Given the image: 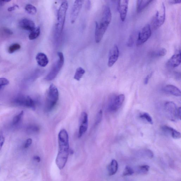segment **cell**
I'll return each mask as SVG.
<instances>
[{
  "label": "cell",
  "instance_id": "32",
  "mask_svg": "<svg viewBox=\"0 0 181 181\" xmlns=\"http://www.w3.org/2000/svg\"><path fill=\"white\" fill-rule=\"evenodd\" d=\"M103 117V111L102 110H100L99 112L98 113L97 115L96 122L95 124L96 125H97L101 122L102 119Z\"/></svg>",
  "mask_w": 181,
  "mask_h": 181
},
{
  "label": "cell",
  "instance_id": "6",
  "mask_svg": "<svg viewBox=\"0 0 181 181\" xmlns=\"http://www.w3.org/2000/svg\"><path fill=\"white\" fill-rule=\"evenodd\" d=\"M125 99L124 94L113 96L110 98L108 102L107 110L110 112H114L118 110L122 106Z\"/></svg>",
  "mask_w": 181,
  "mask_h": 181
},
{
  "label": "cell",
  "instance_id": "35",
  "mask_svg": "<svg viewBox=\"0 0 181 181\" xmlns=\"http://www.w3.org/2000/svg\"><path fill=\"white\" fill-rule=\"evenodd\" d=\"M32 140L31 138H29L26 140L25 145H24V148H29L32 144Z\"/></svg>",
  "mask_w": 181,
  "mask_h": 181
},
{
  "label": "cell",
  "instance_id": "14",
  "mask_svg": "<svg viewBox=\"0 0 181 181\" xmlns=\"http://www.w3.org/2000/svg\"><path fill=\"white\" fill-rule=\"evenodd\" d=\"M180 63V51L178 50L168 61L167 65L169 67L174 68L178 67Z\"/></svg>",
  "mask_w": 181,
  "mask_h": 181
},
{
  "label": "cell",
  "instance_id": "21",
  "mask_svg": "<svg viewBox=\"0 0 181 181\" xmlns=\"http://www.w3.org/2000/svg\"><path fill=\"white\" fill-rule=\"evenodd\" d=\"M25 107L31 108L33 110H35L36 106L34 100L30 96H27L26 97Z\"/></svg>",
  "mask_w": 181,
  "mask_h": 181
},
{
  "label": "cell",
  "instance_id": "24",
  "mask_svg": "<svg viewBox=\"0 0 181 181\" xmlns=\"http://www.w3.org/2000/svg\"><path fill=\"white\" fill-rule=\"evenodd\" d=\"M25 9L28 13L32 15L36 14L37 12L36 8L30 4H27L25 6Z\"/></svg>",
  "mask_w": 181,
  "mask_h": 181
},
{
  "label": "cell",
  "instance_id": "31",
  "mask_svg": "<svg viewBox=\"0 0 181 181\" xmlns=\"http://www.w3.org/2000/svg\"><path fill=\"white\" fill-rule=\"evenodd\" d=\"M9 82L8 80L6 78H0V89L3 87L9 84Z\"/></svg>",
  "mask_w": 181,
  "mask_h": 181
},
{
  "label": "cell",
  "instance_id": "29",
  "mask_svg": "<svg viewBox=\"0 0 181 181\" xmlns=\"http://www.w3.org/2000/svg\"><path fill=\"white\" fill-rule=\"evenodd\" d=\"M149 169V166L146 165H143L139 167L138 172L141 174H145L148 172Z\"/></svg>",
  "mask_w": 181,
  "mask_h": 181
},
{
  "label": "cell",
  "instance_id": "2",
  "mask_svg": "<svg viewBox=\"0 0 181 181\" xmlns=\"http://www.w3.org/2000/svg\"><path fill=\"white\" fill-rule=\"evenodd\" d=\"M112 19V15L109 6L105 5L103 6L101 20L98 24L96 22L95 39L96 42L98 43L101 41L106 33Z\"/></svg>",
  "mask_w": 181,
  "mask_h": 181
},
{
  "label": "cell",
  "instance_id": "15",
  "mask_svg": "<svg viewBox=\"0 0 181 181\" xmlns=\"http://www.w3.org/2000/svg\"><path fill=\"white\" fill-rule=\"evenodd\" d=\"M19 26L23 30L30 32L36 27L33 21L27 19H24L21 20L19 23Z\"/></svg>",
  "mask_w": 181,
  "mask_h": 181
},
{
  "label": "cell",
  "instance_id": "22",
  "mask_svg": "<svg viewBox=\"0 0 181 181\" xmlns=\"http://www.w3.org/2000/svg\"><path fill=\"white\" fill-rule=\"evenodd\" d=\"M40 33V28L39 27H37L32 30L29 35V38L30 40L36 39L39 36Z\"/></svg>",
  "mask_w": 181,
  "mask_h": 181
},
{
  "label": "cell",
  "instance_id": "3",
  "mask_svg": "<svg viewBox=\"0 0 181 181\" xmlns=\"http://www.w3.org/2000/svg\"><path fill=\"white\" fill-rule=\"evenodd\" d=\"M59 99V91L55 86L51 84L47 92L45 104V111L46 112L52 111L57 104Z\"/></svg>",
  "mask_w": 181,
  "mask_h": 181
},
{
  "label": "cell",
  "instance_id": "20",
  "mask_svg": "<svg viewBox=\"0 0 181 181\" xmlns=\"http://www.w3.org/2000/svg\"><path fill=\"white\" fill-rule=\"evenodd\" d=\"M153 1H137V11L138 13L142 12Z\"/></svg>",
  "mask_w": 181,
  "mask_h": 181
},
{
  "label": "cell",
  "instance_id": "11",
  "mask_svg": "<svg viewBox=\"0 0 181 181\" xmlns=\"http://www.w3.org/2000/svg\"><path fill=\"white\" fill-rule=\"evenodd\" d=\"M83 4V1H74L70 15L71 23L73 24L75 22Z\"/></svg>",
  "mask_w": 181,
  "mask_h": 181
},
{
  "label": "cell",
  "instance_id": "40",
  "mask_svg": "<svg viewBox=\"0 0 181 181\" xmlns=\"http://www.w3.org/2000/svg\"><path fill=\"white\" fill-rule=\"evenodd\" d=\"M146 153L147 155L150 158H153V153L151 150H146Z\"/></svg>",
  "mask_w": 181,
  "mask_h": 181
},
{
  "label": "cell",
  "instance_id": "16",
  "mask_svg": "<svg viewBox=\"0 0 181 181\" xmlns=\"http://www.w3.org/2000/svg\"><path fill=\"white\" fill-rule=\"evenodd\" d=\"M37 62L40 67H44L48 65L49 61L47 56L44 53H38L36 56Z\"/></svg>",
  "mask_w": 181,
  "mask_h": 181
},
{
  "label": "cell",
  "instance_id": "23",
  "mask_svg": "<svg viewBox=\"0 0 181 181\" xmlns=\"http://www.w3.org/2000/svg\"><path fill=\"white\" fill-rule=\"evenodd\" d=\"M85 73V70L83 68L80 67L77 68L74 75V78L77 81H80L84 74Z\"/></svg>",
  "mask_w": 181,
  "mask_h": 181
},
{
  "label": "cell",
  "instance_id": "18",
  "mask_svg": "<svg viewBox=\"0 0 181 181\" xmlns=\"http://www.w3.org/2000/svg\"><path fill=\"white\" fill-rule=\"evenodd\" d=\"M165 91L168 93L173 96L180 97L181 96V91L179 89L175 86L172 85H168L165 87Z\"/></svg>",
  "mask_w": 181,
  "mask_h": 181
},
{
  "label": "cell",
  "instance_id": "4",
  "mask_svg": "<svg viewBox=\"0 0 181 181\" xmlns=\"http://www.w3.org/2000/svg\"><path fill=\"white\" fill-rule=\"evenodd\" d=\"M68 7L67 1H63L60 6L57 14V23L56 26V36L59 39L62 34L65 23L66 14Z\"/></svg>",
  "mask_w": 181,
  "mask_h": 181
},
{
  "label": "cell",
  "instance_id": "39",
  "mask_svg": "<svg viewBox=\"0 0 181 181\" xmlns=\"http://www.w3.org/2000/svg\"><path fill=\"white\" fill-rule=\"evenodd\" d=\"M16 8H19V6L17 5H15L12 6H11V7H9L8 8V10L10 12H11V11H12L14 10H15Z\"/></svg>",
  "mask_w": 181,
  "mask_h": 181
},
{
  "label": "cell",
  "instance_id": "7",
  "mask_svg": "<svg viewBox=\"0 0 181 181\" xmlns=\"http://www.w3.org/2000/svg\"><path fill=\"white\" fill-rule=\"evenodd\" d=\"M165 18L166 8L164 3H162L160 9L157 11L153 17L152 22L153 28L156 29L160 27L164 23Z\"/></svg>",
  "mask_w": 181,
  "mask_h": 181
},
{
  "label": "cell",
  "instance_id": "1",
  "mask_svg": "<svg viewBox=\"0 0 181 181\" xmlns=\"http://www.w3.org/2000/svg\"><path fill=\"white\" fill-rule=\"evenodd\" d=\"M59 150L56 160L57 166L62 170L66 166L70 153L68 135L65 129L60 131L58 135Z\"/></svg>",
  "mask_w": 181,
  "mask_h": 181
},
{
  "label": "cell",
  "instance_id": "13",
  "mask_svg": "<svg viewBox=\"0 0 181 181\" xmlns=\"http://www.w3.org/2000/svg\"><path fill=\"white\" fill-rule=\"evenodd\" d=\"M129 1L127 0H122L119 1L118 3V10L121 20L124 22L126 17Z\"/></svg>",
  "mask_w": 181,
  "mask_h": 181
},
{
  "label": "cell",
  "instance_id": "10",
  "mask_svg": "<svg viewBox=\"0 0 181 181\" xmlns=\"http://www.w3.org/2000/svg\"><path fill=\"white\" fill-rule=\"evenodd\" d=\"M88 116L86 113L83 112L81 115L79 120V138L85 133L88 130Z\"/></svg>",
  "mask_w": 181,
  "mask_h": 181
},
{
  "label": "cell",
  "instance_id": "36",
  "mask_svg": "<svg viewBox=\"0 0 181 181\" xmlns=\"http://www.w3.org/2000/svg\"><path fill=\"white\" fill-rule=\"evenodd\" d=\"M133 38H132V37H130V38H129V39L128 40V41L127 42V46L130 47H132L133 46Z\"/></svg>",
  "mask_w": 181,
  "mask_h": 181
},
{
  "label": "cell",
  "instance_id": "34",
  "mask_svg": "<svg viewBox=\"0 0 181 181\" xmlns=\"http://www.w3.org/2000/svg\"><path fill=\"white\" fill-rule=\"evenodd\" d=\"M5 142V137L3 134L0 132V151L2 148Z\"/></svg>",
  "mask_w": 181,
  "mask_h": 181
},
{
  "label": "cell",
  "instance_id": "37",
  "mask_svg": "<svg viewBox=\"0 0 181 181\" xmlns=\"http://www.w3.org/2000/svg\"><path fill=\"white\" fill-rule=\"evenodd\" d=\"M3 31L6 34V35H12L13 32L12 31L8 28H4L3 29Z\"/></svg>",
  "mask_w": 181,
  "mask_h": 181
},
{
  "label": "cell",
  "instance_id": "27",
  "mask_svg": "<svg viewBox=\"0 0 181 181\" xmlns=\"http://www.w3.org/2000/svg\"><path fill=\"white\" fill-rule=\"evenodd\" d=\"M24 114V111H22L17 115L15 116L12 120V123L14 125H16L18 124L21 120Z\"/></svg>",
  "mask_w": 181,
  "mask_h": 181
},
{
  "label": "cell",
  "instance_id": "43",
  "mask_svg": "<svg viewBox=\"0 0 181 181\" xmlns=\"http://www.w3.org/2000/svg\"><path fill=\"white\" fill-rule=\"evenodd\" d=\"M33 159L38 162H39L41 161V159H40V157L38 156H34L33 157Z\"/></svg>",
  "mask_w": 181,
  "mask_h": 181
},
{
  "label": "cell",
  "instance_id": "28",
  "mask_svg": "<svg viewBox=\"0 0 181 181\" xmlns=\"http://www.w3.org/2000/svg\"><path fill=\"white\" fill-rule=\"evenodd\" d=\"M140 118L145 119L149 124H153L152 119L151 116L148 113H142L141 115H140Z\"/></svg>",
  "mask_w": 181,
  "mask_h": 181
},
{
  "label": "cell",
  "instance_id": "33",
  "mask_svg": "<svg viewBox=\"0 0 181 181\" xmlns=\"http://www.w3.org/2000/svg\"><path fill=\"white\" fill-rule=\"evenodd\" d=\"M167 53V50L165 48H162L157 53L158 56L163 57L165 56Z\"/></svg>",
  "mask_w": 181,
  "mask_h": 181
},
{
  "label": "cell",
  "instance_id": "26",
  "mask_svg": "<svg viewBox=\"0 0 181 181\" xmlns=\"http://www.w3.org/2000/svg\"><path fill=\"white\" fill-rule=\"evenodd\" d=\"M27 132L30 133H37L39 131V128L35 124H31L27 128Z\"/></svg>",
  "mask_w": 181,
  "mask_h": 181
},
{
  "label": "cell",
  "instance_id": "8",
  "mask_svg": "<svg viewBox=\"0 0 181 181\" xmlns=\"http://www.w3.org/2000/svg\"><path fill=\"white\" fill-rule=\"evenodd\" d=\"M164 110L166 115L171 120L175 122L178 119V108L174 102L171 101L166 102L164 104Z\"/></svg>",
  "mask_w": 181,
  "mask_h": 181
},
{
  "label": "cell",
  "instance_id": "42",
  "mask_svg": "<svg viewBox=\"0 0 181 181\" xmlns=\"http://www.w3.org/2000/svg\"><path fill=\"white\" fill-rule=\"evenodd\" d=\"M181 116V107H179L178 108V112H177L178 119L179 120H180Z\"/></svg>",
  "mask_w": 181,
  "mask_h": 181
},
{
  "label": "cell",
  "instance_id": "38",
  "mask_svg": "<svg viewBox=\"0 0 181 181\" xmlns=\"http://www.w3.org/2000/svg\"><path fill=\"white\" fill-rule=\"evenodd\" d=\"M152 75V73H150L148 75H147L146 77H145L144 81V83L146 85L148 84L150 78L151 77Z\"/></svg>",
  "mask_w": 181,
  "mask_h": 181
},
{
  "label": "cell",
  "instance_id": "17",
  "mask_svg": "<svg viewBox=\"0 0 181 181\" xmlns=\"http://www.w3.org/2000/svg\"><path fill=\"white\" fill-rule=\"evenodd\" d=\"M162 129L164 132L170 134L173 138L175 139H179L181 138V135L180 132L175 129L169 126L164 125L162 127Z\"/></svg>",
  "mask_w": 181,
  "mask_h": 181
},
{
  "label": "cell",
  "instance_id": "5",
  "mask_svg": "<svg viewBox=\"0 0 181 181\" xmlns=\"http://www.w3.org/2000/svg\"><path fill=\"white\" fill-rule=\"evenodd\" d=\"M58 56L59 59L55 63L50 72L45 77V80L48 81H50L55 78L64 66V54L62 53L59 52L58 53Z\"/></svg>",
  "mask_w": 181,
  "mask_h": 181
},
{
  "label": "cell",
  "instance_id": "30",
  "mask_svg": "<svg viewBox=\"0 0 181 181\" xmlns=\"http://www.w3.org/2000/svg\"><path fill=\"white\" fill-rule=\"evenodd\" d=\"M134 171L133 169L130 166H126L123 173L124 176H129L132 175L134 173Z\"/></svg>",
  "mask_w": 181,
  "mask_h": 181
},
{
  "label": "cell",
  "instance_id": "41",
  "mask_svg": "<svg viewBox=\"0 0 181 181\" xmlns=\"http://www.w3.org/2000/svg\"><path fill=\"white\" fill-rule=\"evenodd\" d=\"M169 2L170 4H179V3H180L181 2V1L180 0H177V1H175V0H172V1H169Z\"/></svg>",
  "mask_w": 181,
  "mask_h": 181
},
{
  "label": "cell",
  "instance_id": "12",
  "mask_svg": "<svg viewBox=\"0 0 181 181\" xmlns=\"http://www.w3.org/2000/svg\"><path fill=\"white\" fill-rule=\"evenodd\" d=\"M119 51L117 45H115L111 48L109 53L108 65L109 67H112L118 59Z\"/></svg>",
  "mask_w": 181,
  "mask_h": 181
},
{
  "label": "cell",
  "instance_id": "25",
  "mask_svg": "<svg viewBox=\"0 0 181 181\" xmlns=\"http://www.w3.org/2000/svg\"><path fill=\"white\" fill-rule=\"evenodd\" d=\"M20 48L21 46L19 44L15 43L9 47L8 51L9 54H12L15 51L20 50Z\"/></svg>",
  "mask_w": 181,
  "mask_h": 181
},
{
  "label": "cell",
  "instance_id": "9",
  "mask_svg": "<svg viewBox=\"0 0 181 181\" xmlns=\"http://www.w3.org/2000/svg\"><path fill=\"white\" fill-rule=\"evenodd\" d=\"M151 35V26L149 24H147L139 33L136 42L137 46H139L143 45L150 38Z\"/></svg>",
  "mask_w": 181,
  "mask_h": 181
},
{
  "label": "cell",
  "instance_id": "19",
  "mask_svg": "<svg viewBox=\"0 0 181 181\" xmlns=\"http://www.w3.org/2000/svg\"><path fill=\"white\" fill-rule=\"evenodd\" d=\"M118 164L115 160H113L108 166V171L109 175L110 176L114 175L117 172Z\"/></svg>",
  "mask_w": 181,
  "mask_h": 181
}]
</instances>
